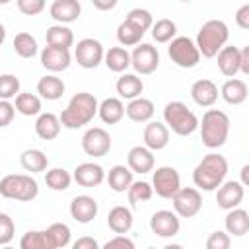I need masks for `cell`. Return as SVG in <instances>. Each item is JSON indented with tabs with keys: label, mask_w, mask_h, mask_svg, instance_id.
<instances>
[{
	"label": "cell",
	"mask_w": 249,
	"mask_h": 249,
	"mask_svg": "<svg viewBox=\"0 0 249 249\" xmlns=\"http://www.w3.org/2000/svg\"><path fill=\"white\" fill-rule=\"evenodd\" d=\"M97 99L93 93L88 91H80L76 95H72V99L68 101L66 109H62L58 121L64 128H82L86 126L95 115H97Z\"/></svg>",
	"instance_id": "cell-1"
},
{
	"label": "cell",
	"mask_w": 249,
	"mask_h": 249,
	"mask_svg": "<svg viewBox=\"0 0 249 249\" xmlns=\"http://www.w3.org/2000/svg\"><path fill=\"white\" fill-rule=\"evenodd\" d=\"M228 175V160L220 154H206L193 171V181L202 191H216Z\"/></svg>",
	"instance_id": "cell-2"
},
{
	"label": "cell",
	"mask_w": 249,
	"mask_h": 249,
	"mask_svg": "<svg viewBox=\"0 0 249 249\" xmlns=\"http://www.w3.org/2000/svg\"><path fill=\"white\" fill-rule=\"evenodd\" d=\"M228 37H230V29H228V25L222 19H208L198 29L195 45H196L200 56L214 58L226 47Z\"/></svg>",
	"instance_id": "cell-3"
},
{
	"label": "cell",
	"mask_w": 249,
	"mask_h": 249,
	"mask_svg": "<svg viewBox=\"0 0 249 249\" xmlns=\"http://www.w3.org/2000/svg\"><path fill=\"white\" fill-rule=\"evenodd\" d=\"M202 144L210 150L220 148L226 144L230 134V117L220 109H208L198 123Z\"/></svg>",
	"instance_id": "cell-4"
},
{
	"label": "cell",
	"mask_w": 249,
	"mask_h": 249,
	"mask_svg": "<svg viewBox=\"0 0 249 249\" xmlns=\"http://www.w3.org/2000/svg\"><path fill=\"white\" fill-rule=\"evenodd\" d=\"M163 124L179 136H189L198 128V117L183 101H169L163 107Z\"/></svg>",
	"instance_id": "cell-5"
},
{
	"label": "cell",
	"mask_w": 249,
	"mask_h": 249,
	"mask_svg": "<svg viewBox=\"0 0 249 249\" xmlns=\"http://www.w3.org/2000/svg\"><path fill=\"white\" fill-rule=\"evenodd\" d=\"M39 195V185L31 175L25 173H12L0 179V196L12 198V200H21V202H31Z\"/></svg>",
	"instance_id": "cell-6"
},
{
	"label": "cell",
	"mask_w": 249,
	"mask_h": 249,
	"mask_svg": "<svg viewBox=\"0 0 249 249\" xmlns=\"http://www.w3.org/2000/svg\"><path fill=\"white\" fill-rule=\"evenodd\" d=\"M167 54L179 68H195L200 60V53H198L195 41L185 37V35L175 37L173 41H169Z\"/></svg>",
	"instance_id": "cell-7"
},
{
	"label": "cell",
	"mask_w": 249,
	"mask_h": 249,
	"mask_svg": "<svg viewBox=\"0 0 249 249\" xmlns=\"http://www.w3.org/2000/svg\"><path fill=\"white\" fill-rule=\"evenodd\" d=\"M181 189L179 171L171 165H161L152 175V191L161 198H173V195Z\"/></svg>",
	"instance_id": "cell-8"
},
{
	"label": "cell",
	"mask_w": 249,
	"mask_h": 249,
	"mask_svg": "<svg viewBox=\"0 0 249 249\" xmlns=\"http://www.w3.org/2000/svg\"><path fill=\"white\" fill-rule=\"evenodd\" d=\"M171 200H173V212L181 218H193L202 208V196L195 187H181Z\"/></svg>",
	"instance_id": "cell-9"
},
{
	"label": "cell",
	"mask_w": 249,
	"mask_h": 249,
	"mask_svg": "<svg viewBox=\"0 0 249 249\" xmlns=\"http://www.w3.org/2000/svg\"><path fill=\"white\" fill-rule=\"evenodd\" d=\"M103 45L97 41V39H91V37H86L82 41H78L76 49H74V58L76 62L86 68V70H91V68H97L101 62H103Z\"/></svg>",
	"instance_id": "cell-10"
},
{
	"label": "cell",
	"mask_w": 249,
	"mask_h": 249,
	"mask_svg": "<svg viewBox=\"0 0 249 249\" xmlns=\"http://www.w3.org/2000/svg\"><path fill=\"white\" fill-rule=\"evenodd\" d=\"M82 150L91 158H103L111 150V136L101 126H91L82 136Z\"/></svg>",
	"instance_id": "cell-11"
},
{
	"label": "cell",
	"mask_w": 249,
	"mask_h": 249,
	"mask_svg": "<svg viewBox=\"0 0 249 249\" xmlns=\"http://www.w3.org/2000/svg\"><path fill=\"white\" fill-rule=\"evenodd\" d=\"M160 64V53L150 43H140L130 53V66L138 74H152Z\"/></svg>",
	"instance_id": "cell-12"
},
{
	"label": "cell",
	"mask_w": 249,
	"mask_h": 249,
	"mask_svg": "<svg viewBox=\"0 0 249 249\" xmlns=\"http://www.w3.org/2000/svg\"><path fill=\"white\" fill-rule=\"evenodd\" d=\"M243 196H245V187L239 181H224L216 189V202L224 210L239 208Z\"/></svg>",
	"instance_id": "cell-13"
},
{
	"label": "cell",
	"mask_w": 249,
	"mask_h": 249,
	"mask_svg": "<svg viewBox=\"0 0 249 249\" xmlns=\"http://www.w3.org/2000/svg\"><path fill=\"white\" fill-rule=\"evenodd\" d=\"M179 216L171 210H158L150 218V230L160 237H173L179 233Z\"/></svg>",
	"instance_id": "cell-14"
},
{
	"label": "cell",
	"mask_w": 249,
	"mask_h": 249,
	"mask_svg": "<svg viewBox=\"0 0 249 249\" xmlns=\"http://www.w3.org/2000/svg\"><path fill=\"white\" fill-rule=\"evenodd\" d=\"M72 179L80 185V187H86V189H91V187H99L105 179V171L99 163H93V161H84L80 165H76L74 169V175Z\"/></svg>",
	"instance_id": "cell-15"
},
{
	"label": "cell",
	"mask_w": 249,
	"mask_h": 249,
	"mask_svg": "<svg viewBox=\"0 0 249 249\" xmlns=\"http://www.w3.org/2000/svg\"><path fill=\"white\" fill-rule=\"evenodd\" d=\"M70 216L78 224H89L97 216V200L89 195H78L70 202Z\"/></svg>",
	"instance_id": "cell-16"
},
{
	"label": "cell",
	"mask_w": 249,
	"mask_h": 249,
	"mask_svg": "<svg viewBox=\"0 0 249 249\" xmlns=\"http://www.w3.org/2000/svg\"><path fill=\"white\" fill-rule=\"evenodd\" d=\"M167 144H169V128L163 123L150 121L144 128V146L150 152H158L163 150Z\"/></svg>",
	"instance_id": "cell-17"
},
{
	"label": "cell",
	"mask_w": 249,
	"mask_h": 249,
	"mask_svg": "<svg viewBox=\"0 0 249 249\" xmlns=\"http://www.w3.org/2000/svg\"><path fill=\"white\" fill-rule=\"evenodd\" d=\"M51 18L56 19L60 25L64 23H72L80 18L82 14V4L78 0H54L49 8Z\"/></svg>",
	"instance_id": "cell-18"
},
{
	"label": "cell",
	"mask_w": 249,
	"mask_h": 249,
	"mask_svg": "<svg viewBox=\"0 0 249 249\" xmlns=\"http://www.w3.org/2000/svg\"><path fill=\"white\" fill-rule=\"evenodd\" d=\"M70 51L68 49H58V47H45L41 51V64L51 70V72H62L70 66Z\"/></svg>",
	"instance_id": "cell-19"
},
{
	"label": "cell",
	"mask_w": 249,
	"mask_h": 249,
	"mask_svg": "<svg viewBox=\"0 0 249 249\" xmlns=\"http://www.w3.org/2000/svg\"><path fill=\"white\" fill-rule=\"evenodd\" d=\"M191 97L198 107H212L218 99V86L212 80H196L191 86Z\"/></svg>",
	"instance_id": "cell-20"
},
{
	"label": "cell",
	"mask_w": 249,
	"mask_h": 249,
	"mask_svg": "<svg viewBox=\"0 0 249 249\" xmlns=\"http://www.w3.org/2000/svg\"><path fill=\"white\" fill-rule=\"evenodd\" d=\"M126 163L132 173H148L154 169V154L146 146H134L128 150Z\"/></svg>",
	"instance_id": "cell-21"
},
{
	"label": "cell",
	"mask_w": 249,
	"mask_h": 249,
	"mask_svg": "<svg viewBox=\"0 0 249 249\" xmlns=\"http://www.w3.org/2000/svg\"><path fill=\"white\" fill-rule=\"evenodd\" d=\"M247 93H249L247 84H245L243 80H239V78H230V80H226V82L222 84V88H220L222 99H224L226 103H230V105H241V103L247 99Z\"/></svg>",
	"instance_id": "cell-22"
},
{
	"label": "cell",
	"mask_w": 249,
	"mask_h": 249,
	"mask_svg": "<svg viewBox=\"0 0 249 249\" xmlns=\"http://www.w3.org/2000/svg\"><path fill=\"white\" fill-rule=\"evenodd\" d=\"M132 212H130V208H126V206H113L111 210H109V214H107V224H109V228L115 231V233H119V235H124L126 231H130V228H132Z\"/></svg>",
	"instance_id": "cell-23"
},
{
	"label": "cell",
	"mask_w": 249,
	"mask_h": 249,
	"mask_svg": "<svg viewBox=\"0 0 249 249\" xmlns=\"http://www.w3.org/2000/svg\"><path fill=\"white\" fill-rule=\"evenodd\" d=\"M64 89H66L64 82H62L58 76H54V74H47V76H43V78L37 82V93H39L43 99H47V101H56V99H60L62 93H64Z\"/></svg>",
	"instance_id": "cell-24"
},
{
	"label": "cell",
	"mask_w": 249,
	"mask_h": 249,
	"mask_svg": "<svg viewBox=\"0 0 249 249\" xmlns=\"http://www.w3.org/2000/svg\"><path fill=\"white\" fill-rule=\"evenodd\" d=\"M97 115L105 124H117L124 117V105L119 97H107L97 105Z\"/></svg>",
	"instance_id": "cell-25"
},
{
	"label": "cell",
	"mask_w": 249,
	"mask_h": 249,
	"mask_svg": "<svg viewBox=\"0 0 249 249\" xmlns=\"http://www.w3.org/2000/svg\"><path fill=\"white\" fill-rule=\"evenodd\" d=\"M124 115L134 123H148L154 117V103L146 97H136L124 107Z\"/></svg>",
	"instance_id": "cell-26"
},
{
	"label": "cell",
	"mask_w": 249,
	"mask_h": 249,
	"mask_svg": "<svg viewBox=\"0 0 249 249\" xmlns=\"http://www.w3.org/2000/svg\"><path fill=\"white\" fill-rule=\"evenodd\" d=\"M224 224H226V233H231L235 237H241V235H245L249 231V214L243 208L228 210Z\"/></svg>",
	"instance_id": "cell-27"
},
{
	"label": "cell",
	"mask_w": 249,
	"mask_h": 249,
	"mask_svg": "<svg viewBox=\"0 0 249 249\" xmlns=\"http://www.w3.org/2000/svg\"><path fill=\"white\" fill-rule=\"evenodd\" d=\"M60 128H62V124H60V121L54 113H41L35 121V132L43 140L56 138L60 134Z\"/></svg>",
	"instance_id": "cell-28"
},
{
	"label": "cell",
	"mask_w": 249,
	"mask_h": 249,
	"mask_svg": "<svg viewBox=\"0 0 249 249\" xmlns=\"http://www.w3.org/2000/svg\"><path fill=\"white\" fill-rule=\"evenodd\" d=\"M115 88H117L119 97L132 101V99L140 97V93H142V89H144V84H142V80H140L136 74H123V76L117 80Z\"/></svg>",
	"instance_id": "cell-29"
},
{
	"label": "cell",
	"mask_w": 249,
	"mask_h": 249,
	"mask_svg": "<svg viewBox=\"0 0 249 249\" xmlns=\"http://www.w3.org/2000/svg\"><path fill=\"white\" fill-rule=\"evenodd\" d=\"M45 41L49 47H58V49H70L72 43H74V33L70 27L66 25H51L47 27V33H45Z\"/></svg>",
	"instance_id": "cell-30"
},
{
	"label": "cell",
	"mask_w": 249,
	"mask_h": 249,
	"mask_svg": "<svg viewBox=\"0 0 249 249\" xmlns=\"http://www.w3.org/2000/svg\"><path fill=\"white\" fill-rule=\"evenodd\" d=\"M216 56H218V68L224 76L233 78L239 72V49L237 47H224Z\"/></svg>",
	"instance_id": "cell-31"
},
{
	"label": "cell",
	"mask_w": 249,
	"mask_h": 249,
	"mask_svg": "<svg viewBox=\"0 0 249 249\" xmlns=\"http://www.w3.org/2000/svg\"><path fill=\"white\" fill-rule=\"evenodd\" d=\"M19 163H21V167H23L25 171H29V173H41V171L47 169L49 160H47L45 152H41V150H37V148H29V150L21 152Z\"/></svg>",
	"instance_id": "cell-32"
},
{
	"label": "cell",
	"mask_w": 249,
	"mask_h": 249,
	"mask_svg": "<svg viewBox=\"0 0 249 249\" xmlns=\"http://www.w3.org/2000/svg\"><path fill=\"white\" fill-rule=\"evenodd\" d=\"M19 249H56L47 230H31L21 235Z\"/></svg>",
	"instance_id": "cell-33"
},
{
	"label": "cell",
	"mask_w": 249,
	"mask_h": 249,
	"mask_svg": "<svg viewBox=\"0 0 249 249\" xmlns=\"http://www.w3.org/2000/svg\"><path fill=\"white\" fill-rule=\"evenodd\" d=\"M103 60L111 72H124L130 66V53L124 47H111L103 54Z\"/></svg>",
	"instance_id": "cell-34"
},
{
	"label": "cell",
	"mask_w": 249,
	"mask_h": 249,
	"mask_svg": "<svg viewBox=\"0 0 249 249\" xmlns=\"http://www.w3.org/2000/svg\"><path fill=\"white\" fill-rule=\"evenodd\" d=\"M107 183L115 193H124L132 185V171L126 165H113L109 169Z\"/></svg>",
	"instance_id": "cell-35"
},
{
	"label": "cell",
	"mask_w": 249,
	"mask_h": 249,
	"mask_svg": "<svg viewBox=\"0 0 249 249\" xmlns=\"http://www.w3.org/2000/svg\"><path fill=\"white\" fill-rule=\"evenodd\" d=\"M16 111L25 115V117H33V115H41V99L35 93H18L16 95Z\"/></svg>",
	"instance_id": "cell-36"
},
{
	"label": "cell",
	"mask_w": 249,
	"mask_h": 249,
	"mask_svg": "<svg viewBox=\"0 0 249 249\" xmlns=\"http://www.w3.org/2000/svg\"><path fill=\"white\" fill-rule=\"evenodd\" d=\"M142 37H144V31H140L138 27L128 23L126 19L123 23H119V27H117V41L123 47H136V45H140Z\"/></svg>",
	"instance_id": "cell-37"
},
{
	"label": "cell",
	"mask_w": 249,
	"mask_h": 249,
	"mask_svg": "<svg viewBox=\"0 0 249 249\" xmlns=\"http://www.w3.org/2000/svg\"><path fill=\"white\" fill-rule=\"evenodd\" d=\"M12 45H14V51L21 58H33L37 54V41H35V37L31 33H25V31L18 33L14 37V43Z\"/></svg>",
	"instance_id": "cell-38"
},
{
	"label": "cell",
	"mask_w": 249,
	"mask_h": 249,
	"mask_svg": "<svg viewBox=\"0 0 249 249\" xmlns=\"http://www.w3.org/2000/svg\"><path fill=\"white\" fill-rule=\"evenodd\" d=\"M45 183L53 191H66L72 183V175L64 167H53L45 173Z\"/></svg>",
	"instance_id": "cell-39"
},
{
	"label": "cell",
	"mask_w": 249,
	"mask_h": 249,
	"mask_svg": "<svg viewBox=\"0 0 249 249\" xmlns=\"http://www.w3.org/2000/svg\"><path fill=\"white\" fill-rule=\"evenodd\" d=\"M175 33H177V25L167 18H161L152 25V37L156 43H169L175 39Z\"/></svg>",
	"instance_id": "cell-40"
},
{
	"label": "cell",
	"mask_w": 249,
	"mask_h": 249,
	"mask_svg": "<svg viewBox=\"0 0 249 249\" xmlns=\"http://www.w3.org/2000/svg\"><path fill=\"white\" fill-rule=\"evenodd\" d=\"M126 195H128V202H130L132 206H136V204H140V202L150 200L152 195H154V191H152V185L146 183V181H132V185L128 187Z\"/></svg>",
	"instance_id": "cell-41"
},
{
	"label": "cell",
	"mask_w": 249,
	"mask_h": 249,
	"mask_svg": "<svg viewBox=\"0 0 249 249\" xmlns=\"http://www.w3.org/2000/svg\"><path fill=\"white\" fill-rule=\"evenodd\" d=\"M47 231H49V237H51V241L54 243L56 249H62V247H66V245L70 243L72 231H70V228H68L66 224L54 222V224H51V226L47 228Z\"/></svg>",
	"instance_id": "cell-42"
},
{
	"label": "cell",
	"mask_w": 249,
	"mask_h": 249,
	"mask_svg": "<svg viewBox=\"0 0 249 249\" xmlns=\"http://www.w3.org/2000/svg\"><path fill=\"white\" fill-rule=\"evenodd\" d=\"M126 21L132 23L134 27H138L140 31H146V29H150L154 25L152 14L148 10H144V8H132L128 12V16H126Z\"/></svg>",
	"instance_id": "cell-43"
},
{
	"label": "cell",
	"mask_w": 249,
	"mask_h": 249,
	"mask_svg": "<svg viewBox=\"0 0 249 249\" xmlns=\"http://www.w3.org/2000/svg\"><path fill=\"white\" fill-rule=\"evenodd\" d=\"M19 93V80L14 74H0V99L10 101Z\"/></svg>",
	"instance_id": "cell-44"
},
{
	"label": "cell",
	"mask_w": 249,
	"mask_h": 249,
	"mask_svg": "<svg viewBox=\"0 0 249 249\" xmlns=\"http://www.w3.org/2000/svg\"><path fill=\"white\" fill-rule=\"evenodd\" d=\"M14 233H16L14 220L6 212H0V245H8L14 239Z\"/></svg>",
	"instance_id": "cell-45"
},
{
	"label": "cell",
	"mask_w": 249,
	"mask_h": 249,
	"mask_svg": "<svg viewBox=\"0 0 249 249\" xmlns=\"http://www.w3.org/2000/svg\"><path fill=\"white\" fill-rule=\"evenodd\" d=\"M206 249H231V239H230V233L226 231H212L206 239Z\"/></svg>",
	"instance_id": "cell-46"
},
{
	"label": "cell",
	"mask_w": 249,
	"mask_h": 249,
	"mask_svg": "<svg viewBox=\"0 0 249 249\" xmlns=\"http://www.w3.org/2000/svg\"><path fill=\"white\" fill-rule=\"evenodd\" d=\"M18 10L25 16H37L45 10V0H18Z\"/></svg>",
	"instance_id": "cell-47"
},
{
	"label": "cell",
	"mask_w": 249,
	"mask_h": 249,
	"mask_svg": "<svg viewBox=\"0 0 249 249\" xmlns=\"http://www.w3.org/2000/svg\"><path fill=\"white\" fill-rule=\"evenodd\" d=\"M14 115H16V107H14V103H10V101H2V99H0V128L8 126V124L14 121Z\"/></svg>",
	"instance_id": "cell-48"
},
{
	"label": "cell",
	"mask_w": 249,
	"mask_h": 249,
	"mask_svg": "<svg viewBox=\"0 0 249 249\" xmlns=\"http://www.w3.org/2000/svg\"><path fill=\"white\" fill-rule=\"evenodd\" d=\"M101 249H136V247H134V241L130 237H126V235H115Z\"/></svg>",
	"instance_id": "cell-49"
},
{
	"label": "cell",
	"mask_w": 249,
	"mask_h": 249,
	"mask_svg": "<svg viewBox=\"0 0 249 249\" xmlns=\"http://www.w3.org/2000/svg\"><path fill=\"white\" fill-rule=\"evenodd\" d=\"M72 249H99V243L91 235H82L72 243Z\"/></svg>",
	"instance_id": "cell-50"
},
{
	"label": "cell",
	"mask_w": 249,
	"mask_h": 249,
	"mask_svg": "<svg viewBox=\"0 0 249 249\" xmlns=\"http://www.w3.org/2000/svg\"><path fill=\"white\" fill-rule=\"evenodd\" d=\"M235 23L241 29H249V4H243L237 12H235Z\"/></svg>",
	"instance_id": "cell-51"
},
{
	"label": "cell",
	"mask_w": 249,
	"mask_h": 249,
	"mask_svg": "<svg viewBox=\"0 0 249 249\" xmlns=\"http://www.w3.org/2000/svg\"><path fill=\"white\" fill-rule=\"evenodd\" d=\"M239 72L249 74V47L239 49Z\"/></svg>",
	"instance_id": "cell-52"
},
{
	"label": "cell",
	"mask_w": 249,
	"mask_h": 249,
	"mask_svg": "<svg viewBox=\"0 0 249 249\" xmlns=\"http://www.w3.org/2000/svg\"><path fill=\"white\" fill-rule=\"evenodd\" d=\"M91 4L97 10H113L117 6V0H91Z\"/></svg>",
	"instance_id": "cell-53"
},
{
	"label": "cell",
	"mask_w": 249,
	"mask_h": 249,
	"mask_svg": "<svg viewBox=\"0 0 249 249\" xmlns=\"http://www.w3.org/2000/svg\"><path fill=\"white\" fill-rule=\"evenodd\" d=\"M247 171H249V165H247V163H245V165H243V167H241V181H239V183H241V185H243V187H245V185H247V183H249V177H247Z\"/></svg>",
	"instance_id": "cell-54"
},
{
	"label": "cell",
	"mask_w": 249,
	"mask_h": 249,
	"mask_svg": "<svg viewBox=\"0 0 249 249\" xmlns=\"http://www.w3.org/2000/svg\"><path fill=\"white\" fill-rule=\"evenodd\" d=\"M4 39H6V27L0 23V45L4 43Z\"/></svg>",
	"instance_id": "cell-55"
},
{
	"label": "cell",
	"mask_w": 249,
	"mask_h": 249,
	"mask_svg": "<svg viewBox=\"0 0 249 249\" xmlns=\"http://www.w3.org/2000/svg\"><path fill=\"white\" fill-rule=\"evenodd\" d=\"M163 249H183V245H179V243H169V245H165Z\"/></svg>",
	"instance_id": "cell-56"
},
{
	"label": "cell",
	"mask_w": 249,
	"mask_h": 249,
	"mask_svg": "<svg viewBox=\"0 0 249 249\" xmlns=\"http://www.w3.org/2000/svg\"><path fill=\"white\" fill-rule=\"evenodd\" d=\"M2 249H16V247H12V245H4Z\"/></svg>",
	"instance_id": "cell-57"
}]
</instances>
